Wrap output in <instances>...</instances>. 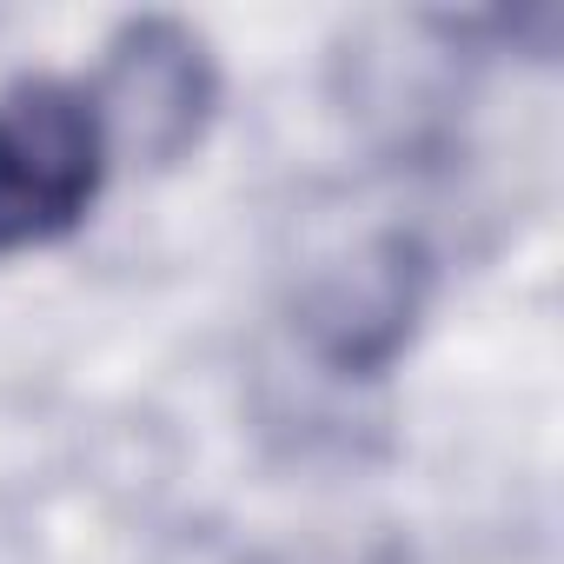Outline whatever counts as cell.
I'll return each instance as SVG.
<instances>
[{
  "label": "cell",
  "instance_id": "6da1fadb",
  "mask_svg": "<svg viewBox=\"0 0 564 564\" xmlns=\"http://www.w3.org/2000/svg\"><path fill=\"white\" fill-rule=\"evenodd\" d=\"M107 133L87 87L14 80L0 94V252L67 239L107 180Z\"/></svg>",
  "mask_w": 564,
  "mask_h": 564
},
{
  "label": "cell",
  "instance_id": "7a4b0ae2",
  "mask_svg": "<svg viewBox=\"0 0 564 564\" xmlns=\"http://www.w3.org/2000/svg\"><path fill=\"white\" fill-rule=\"evenodd\" d=\"M107 153L133 166H173L199 147L219 107V67L206 34L173 14H140L107 41L100 80L87 87Z\"/></svg>",
  "mask_w": 564,
  "mask_h": 564
},
{
  "label": "cell",
  "instance_id": "3957f363",
  "mask_svg": "<svg viewBox=\"0 0 564 564\" xmlns=\"http://www.w3.org/2000/svg\"><path fill=\"white\" fill-rule=\"evenodd\" d=\"M425 279L432 265L412 232H372L300 293V333L333 372L372 379L405 352L425 306Z\"/></svg>",
  "mask_w": 564,
  "mask_h": 564
}]
</instances>
